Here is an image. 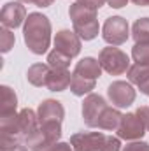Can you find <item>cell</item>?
Here are the masks:
<instances>
[{"mask_svg":"<svg viewBox=\"0 0 149 151\" xmlns=\"http://www.w3.org/2000/svg\"><path fill=\"white\" fill-rule=\"evenodd\" d=\"M18 109V97L14 90L7 84L0 86V116H9L14 114Z\"/></svg>","mask_w":149,"mask_h":151,"instance_id":"2e32d148","label":"cell"},{"mask_svg":"<svg viewBox=\"0 0 149 151\" xmlns=\"http://www.w3.org/2000/svg\"><path fill=\"white\" fill-rule=\"evenodd\" d=\"M107 4L112 9H121V7H125L128 4V0H107Z\"/></svg>","mask_w":149,"mask_h":151,"instance_id":"f546056e","label":"cell"},{"mask_svg":"<svg viewBox=\"0 0 149 151\" xmlns=\"http://www.w3.org/2000/svg\"><path fill=\"white\" fill-rule=\"evenodd\" d=\"M77 2H81V4H84V5H88V7H93V9H100L102 5H105V2L107 0H77Z\"/></svg>","mask_w":149,"mask_h":151,"instance_id":"f1b7e54d","label":"cell"},{"mask_svg":"<svg viewBox=\"0 0 149 151\" xmlns=\"http://www.w3.org/2000/svg\"><path fill=\"white\" fill-rule=\"evenodd\" d=\"M105 141L102 132H75L70 135V146L74 151H100Z\"/></svg>","mask_w":149,"mask_h":151,"instance_id":"30bf717a","label":"cell"},{"mask_svg":"<svg viewBox=\"0 0 149 151\" xmlns=\"http://www.w3.org/2000/svg\"><path fill=\"white\" fill-rule=\"evenodd\" d=\"M11 151H32V150H30V148H28L27 144H23V142H19V144H18L16 148H12Z\"/></svg>","mask_w":149,"mask_h":151,"instance_id":"1f68e13d","label":"cell"},{"mask_svg":"<svg viewBox=\"0 0 149 151\" xmlns=\"http://www.w3.org/2000/svg\"><path fill=\"white\" fill-rule=\"evenodd\" d=\"M121 118H123V114L119 113L117 107H111V106H107L105 111H104L102 116H100V119H98V127H97V128H100V130H107V132H111V130H117V127H119V123H121Z\"/></svg>","mask_w":149,"mask_h":151,"instance_id":"d6986e66","label":"cell"},{"mask_svg":"<svg viewBox=\"0 0 149 151\" xmlns=\"http://www.w3.org/2000/svg\"><path fill=\"white\" fill-rule=\"evenodd\" d=\"M128 81L135 84L142 95L149 97V67L148 65H132L128 69Z\"/></svg>","mask_w":149,"mask_h":151,"instance_id":"5bb4252c","label":"cell"},{"mask_svg":"<svg viewBox=\"0 0 149 151\" xmlns=\"http://www.w3.org/2000/svg\"><path fill=\"white\" fill-rule=\"evenodd\" d=\"M62 137V123H44L25 141L32 151H47Z\"/></svg>","mask_w":149,"mask_h":151,"instance_id":"3957f363","label":"cell"},{"mask_svg":"<svg viewBox=\"0 0 149 151\" xmlns=\"http://www.w3.org/2000/svg\"><path fill=\"white\" fill-rule=\"evenodd\" d=\"M69 16L74 25V32L82 40H93L98 35L100 25H98L97 9L88 7L81 2H74L69 9Z\"/></svg>","mask_w":149,"mask_h":151,"instance_id":"7a4b0ae2","label":"cell"},{"mask_svg":"<svg viewBox=\"0 0 149 151\" xmlns=\"http://www.w3.org/2000/svg\"><path fill=\"white\" fill-rule=\"evenodd\" d=\"M27 9L21 2H7L0 11V23L9 30H16L27 21Z\"/></svg>","mask_w":149,"mask_h":151,"instance_id":"9c48e42d","label":"cell"},{"mask_svg":"<svg viewBox=\"0 0 149 151\" xmlns=\"http://www.w3.org/2000/svg\"><path fill=\"white\" fill-rule=\"evenodd\" d=\"M102 39L109 46H121L130 39V25L121 16H111L102 27Z\"/></svg>","mask_w":149,"mask_h":151,"instance_id":"5b68a950","label":"cell"},{"mask_svg":"<svg viewBox=\"0 0 149 151\" xmlns=\"http://www.w3.org/2000/svg\"><path fill=\"white\" fill-rule=\"evenodd\" d=\"M135 114L139 116V119L144 123V127H146V130H149V106H140Z\"/></svg>","mask_w":149,"mask_h":151,"instance_id":"4316f807","label":"cell"},{"mask_svg":"<svg viewBox=\"0 0 149 151\" xmlns=\"http://www.w3.org/2000/svg\"><path fill=\"white\" fill-rule=\"evenodd\" d=\"M23 39L34 55L47 53L51 46V21L42 12H30L23 25Z\"/></svg>","mask_w":149,"mask_h":151,"instance_id":"6da1fadb","label":"cell"},{"mask_svg":"<svg viewBox=\"0 0 149 151\" xmlns=\"http://www.w3.org/2000/svg\"><path fill=\"white\" fill-rule=\"evenodd\" d=\"M47 151H74V148L70 146V142H56V144H53L51 148Z\"/></svg>","mask_w":149,"mask_h":151,"instance_id":"83f0119b","label":"cell"},{"mask_svg":"<svg viewBox=\"0 0 149 151\" xmlns=\"http://www.w3.org/2000/svg\"><path fill=\"white\" fill-rule=\"evenodd\" d=\"M132 2L139 7H149V0H132Z\"/></svg>","mask_w":149,"mask_h":151,"instance_id":"d6a6232c","label":"cell"},{"mask_svg":"<svg viewBox=\"0 0 149 151\" xmlns=\"http://www.w3.org/2000/svg\"><path fill=\"white\" fill-rule=\"evenodd\" d=\"M117 137L123 141H140L146 134V127L144 123L139 119V116L135 113H126L123 114L121 123L117 127Z\"/></svg>","mask_w":149,"mask_h":151,"instance_id":"ba28073f","label":"cell"},{"mask_svg":"<svg viewBox=\"0 0 149 151\" xmlns=\"http://www.w3.org/2000/svg\"><path fill=\"white\" fill-rule=\"evenodd\" d=\"M70 56L69 55H65V53H62V51H58V49H53V51H49V55H47V65L53 69V70H67L69 69V65H70Z\"/></svg>","mask_w":149,"mask_h":151,"instance_id":"7402d4cb","label":"cell"},{"mask_svg":"<svg viewBox=\"0 0 149 151\" xmlns=\"http://www.w3.org/2000/svg\"><path fill=\"white\" fill-rule=\"evenodd\" d=\"M18 2H21V4H35L37 0H18Z\"/></svg>","mask_w":149,"mask_h":151,"instance_id":"836d02e7","label":"cell"},{"mask_svg":"<svg viewBox=\"0 0 149 151\" xmlns=\"http://www.w3.org/2000/svg\"><path fill=\"white\" fill-rule=\"evenodd\" d=\"M107 97H109V100L114 107L125 109L135 102L137 91L130 81H112L107 88Z\"/></svg>","mask_w":149,"mask_h":151,"instance_id":"8992f818","label":"cell"},{"mask_svg":"<svg viewBox=\"0 0 149 151\" xmlns=\"http://www.w3.org/2000/svg\"><path fill=\"white\" fill-rule=\"evenodd\" d=\"M132 58L137 65L149 67V44H135L132 47Z\"/></svg>","mask_w":149,"mask_h":151,"instance_id":"603a6c76","label":"cell"},{"mask_svg":"<svg viewBox=\"0 0 149 151\" xmlns=\"http://www.w3.org/2000/svg\"><path fill=\"white\" fill-rule=\"evenodd\" d=\"M53 2H54V0H37L35 5H37V7H49Z\"/></svg>","mask_w":149,"mask_h":151,"instance_id":"4dcf8cb0","label":"cell"},{"mask_svg":"<svg viewBox=\"0 0 149 151\" xmlns=\"http://www.w3.org/2000/svg\"><path fill=\"white\" fill-rule=\"evenodd\" d=\"M97 86V79H88L79 74L72 72V81H70V91L75 97H86L90 95Z\"/></svg>","mask_w":149,"mask_h":151,"instance_id":"ffe728a7","label":"cell"},{"mask_svg":"<svg viewBox=\"0 0 149 151\" xmlns=\"http://www.w3.org/2000/svg\"><path fill=\"white\" fill-rule=\"evenodd\" d=\"M81 40H82V39L79 37L74 30H67V28H65V30L56 32L53 42H54V49H58V51L69 55L70 58H74V56H77V55L81 53V47H82Z\"/></svg>","mask_w":149,"mask_h":151,"instance_id":"7c38bea8","label":"cell"},{"mask_svg":"<svg viewBox=\"0 0 149 151\" xmlns=\"http://www.w3.org/2000/svg\"><path fill=\"white\" fill-rule=\"evenodd\" d=\"M37 116L40 125H44V123H62L63 118H65V107L60 100L46 99L39 104Z\"/></svg>","mask_w":149,"mask_h":151,"instance_id":"8fae6325","label":"cell"},{"mask_svg":"<svg viewBox=\"0 0 149 151\" xmlns=\"http://www.w3.org/2000/svg\"><path fill=\"white\" fill-rule=\"evenodd\" d=\"M107 106L109 104L105 102V99L102 95H98V93L86 95L84 100H82V109H81L84 125L90 127V128H97L98 127V119H100V116L105 111Z\"/></svg>","mask_w":149,"mask_h":151,"instance_id":"52a82bcc","label":"cell"},{"mask_svg":"<svg viewBox=\"0 0 149 151\" xmlns=\"http://www.w3.org/2000/svg\"><path fill=\"white\" fill-rule=\"evenodd\" d=\"M98 62H100L102 69L111 76H121L125 72H128V69L132 67L128 55L125 51H121L119 47H116V46L104 47L98 53Z\"/></svg>","mask_w":149,"mask_h":151,"instance_id":"277c9868","label":"cell"},{"mask_svg":"<svg viewBox=\"0 0 149 151\" xmlns=\"http://www.w3.org/2000/svg\"><path fill=\"white\" fill-rule=\"evenodd\" d=\"M121 139L119 137H112V135H105L104 146L100 151H121Z\"/></svg>","mask_w":149,"mask_h":151,"instance_id":"d4e9b609","label":"cell"},{"mask_svg":"<svg viewBox=\"0 0 149 151\" xmlns=\"http://www.w3.org/2000/svg\"><path fill=\"white\" fill-rule=\"evenodd\" d=\"M102 65L97 58L93 56H84L82 60H79L75 63L74 74H79L82 77H88V79H98L102 76Z\"/></svg>","mask_w":149,"mask_h":151,"instance_id":"9a60e30c","label":"cell"},{"mask_svg":"<svg viewBox=\"0 0 149 151\" xmlns=\"http://www.w3.org/2000/svg\"><path fill=\"white\" fill-rule=\"evenodd\" d=\"M14 42H16L14 34H12L9 28L2 27V28H0V51H2V53H9V51L14 47Z\"/></svg>","mask_w":149,"mask_h":151,"instance_id":"cb8c5ba5","label":"cell"},{"mask_svg":"<svg viewBox=\"0 0 149 151\" xmlns=\"http://www.w3.org/2000/svg\"><path fill=\"white\" fill-rule=\"evenodd\" d=\"M121 151H149V144L144 141H132L126 146H123Z\"/></svg>","mask_w":149,"mask_h":151,"instance_id":"484cf974","label":"cell"},{"mask_svg":"<svg viewBox=\"0 0 149 151\" xmlns=\"http://www.w3.org/2000/svg\"><path fill=\"white\" fill-rule=\"evenodd\" d=\"M51 74V67L47 63H34L27 70V79L32 86L42 88L47 84V77Z\"/></svg>","mask_w":149,"mask_h":151,"instance_id":"e0dca14e","label":"cell"},{"mask_svg":"<svg viewBox=\"0 0 149 151\" xmlns=\"http://www.w3.org/2000/svg\"><path fill=\"white\" fill-rule=\"evenodd\" d=\"M70 81H72V74H70L69 69L67 70H53L51 69L46 88L49 91H65L70 86Z\"/></svg>","mask_w":149,"mask_h":151,"instance_id":"ac0fdd59","label":"cell"},{"mask_svg":"<svg viewBox=\"0 0 149 151\" xmlns=\"http://www.w3.org/2000/svg\"><path fill=\"white\" fill-rule=\"evenodd\" d=\"M39 127H40L39 116L30 107H25L18 113V130H19V135H21L23 141H27Z\"/></svg>","mask_w":149,"mask_h":151,"instance_id":"4fadbf2b","label":"cell"},{"mask_svg":"<svg viewBox=\"0 0 149 151\" xmlns=\"http://www.w3.org/2000/svg\"><path fill=\"white\" fill-rule=\"evenodd\" d=\"M135 44H149V18H139L132 27Z\"/></svg>","mask_w":149,"mask_h":151,"instance_id":"44dd1931","label":"cell"}]
</instances>
